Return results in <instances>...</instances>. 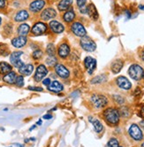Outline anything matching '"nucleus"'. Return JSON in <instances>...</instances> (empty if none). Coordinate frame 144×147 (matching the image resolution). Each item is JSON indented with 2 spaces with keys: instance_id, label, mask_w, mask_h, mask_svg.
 Masks as SVG:
<instances>
[{
  "instance_id": "f257e3e1",
  "label": "nucleus",
  "mask_w": 144,
  "mask_h": 147,
  "mask_svg": "<svg viewBox=\"0 0 144 147\" xmlns=\"http://www.w3.org/2000/svg\"><path fill=\"white\" fill-rule=\"evenodd\" d=\"M106 121L110 124L116 125L119 121V113L115 108H108L103 113Z\"/></svg>"
},
{
  "instance_id": "f03ea898",
  "label": "nucleus",
  "mask_w": 144,
  "mask_h": 147,
  "mask_svg": "<svg viewBox=\"0 0 144 147\" xmlns=\"http://www.w3.org/2000/svg\"><path fill=\"white\" fill-rule=\"evenodd\" d=\"M143 69L141 66L137 64H133L128 69V74L132 79L135 81H139L143 77Z\"/></svg>"
},
{
  "instance_id": "7ed1b4c3",
  "label": "nucleus",
  "mask_w": 144,
  "mask_h": 147,
  "mask_svg": "<svg viewBox=\"0 0 144 147\" xmlns=\"http://www.w3.org/2000/svg\"><path fill=\"white\" fill-rule=\"evenodd\" d=\"M81 46L83 50L87 52H94L97 49V44L94 42L93 40H91L89 36H83L81 39Z\"/></svg>"
},
{
  "instance_id": "20e7f679",
  "label": "nucleus",
  "mask_w": 144,
  "mask_h": 147,
  "mask_svg": "<svg viewBox=\"0 0 144 147\" xmlns=\"http://www.w3.org/2000/svg\"><path fill=\"white\" fill-rule=\"evenodd\" d=\"M91 101L97 108H102L105 107L108 103L106 97L103 95H93V97H91Z\"/></svg>"
},
{
  "instance_id": "39448f33",
  "label": "nucleus",
  "mask_w": 144,
  "mask_h": 147,
  "mask_svg": "<svg viewBox=\"0 0 144 147\" xmlns=\"http://www.w3.org/2000/svg\"><path fill=\"white\" fill-rule=\"evenodd\" d=\"M71 30L77 36L83 37V36H86V29L83 27L82 24L80 23V22L73 23V25H72V27H71Z\"/></svg>"
},
{
  "instance_id": "423d86ee",
  "label": "nucleus",
  "mask_w": 144,
  "mask_h": 147,
  "mask_svg": "<svg viewBox=\"0 0 144 147\" xmlns=\"http://www.w3.org/2000/svg\"><path fill=\"white\" fill-rule=\"evenodd\" d=\"M22 52H14L11 54L10 56V61L13 65L15 68H20L21 67L24 66V62L20 60V57L22 55Z\"/></svg>"
},
{
  "instance_id": "0eeeda50",
  "label": "nucleus",
  "mask_w": 144,
  "mask_h": 147,
  "mask_svg": "<svg viewBox=\"0 0 144 147\" xmlns=\"http://www.w3.org/2000/svg\"><path fill=\"white\" fill-rule=\"evenodd\" d=\"M47 31V26L43 22H36L31 29L32 34L35 36H41Z\"/></svg>"
},
{
  "instance_id": "6e6552de",
  "label": "nucleus",
  "mask_w": 144,
  "mask_h": 147,
  "mask_svg": "<svg viewBox=\"0 0 144 147\" xmlns=\"http://www.w3.org/2000/svg\"><path fill=\"white\" fill-rule=\"evenodd\" d=\"M48 75V69L46 68V67L44 65H40V66L37 67L36 74H35V81H42L46 75Z\"/></svg>"
},
{
  "instance_id": "1a4fd4ad",
  "label": "nucleus",
  "mask_w": 144,
  "mask_h": 147,
  "mask_svg": "<svg viewBox=\"0 0 144 147\" xmlns=\"http://www.w3.org/2000/svg\"><path fill=\"white\" fill-rule=\"evenodd\" d=\"M84 65L86 69L87 70V73L91 75L95 69V68H97V60L92 58V57H87L84 60Z\"/></svg>"
},
{
  "instance_id": "9d476101",
  "label": "nucleus",
  "mask_w": 144,
  "mask_h": 147,
  "mask_svg": "<svg viewBox=\"0 0 144 147\" xmlns=\"http://www.w3.org/2000/svg\"><path fill=\"white\" fill-rule=\"evenodd\" d=\"M129 135L133 138L134 140H141L142 139V132L140 128L136 124H133L129 128Z\"/></svg>"
},
{
  "instance_id": "9b49d317",
  "label": "nucleus",
  "mask_w": 144,
  "mask_h": 147,
  "mask_svg": "<svg viewBox=\"0 0 144 147\" xmlns=\"http://www.w3.org/2000/svg\"><path fill=\"white\" fill-rule=\"evenodd\" d=\"M55 71L57 73V75L61 77V78H67L70 75V72L69 70L64 66L62 64H57L55 66Z\"/></svg>"
},
{
  "instance_id": "f8f14e48",
  "label": "nucleus",
  "mask_w": 144,
  "mask_h": 147,
  "mask_svg": "<svg viewBox=\"0 0 144 147\" xmlns=\"http://www.w3.org/2000/svg\"><path fill=\"white\" fill-rule=\"evenodd\" d=\"M44 5H45L44 0H35V1H33L30 4L29 9L33 13H38L43 9Z\"/></svg>"
},
{
  "instance_id": "ddd939ff",
  "label": "nucleus",
  "mask_w": 144,
  "mask_h": 147,
  "mask_svg": "<svg viewBox=\"0 0 144 147\" xmlns=\"http://www.w3.org/2000/svg\"><path fill=\"white\" fill-rule=\"evenodd\" d=\"M117 84L119 88H121L123 89H130L132 87V83L125 76H119L117 79Z\"/></svg>"
},
{
  "instance_id": "4468645a",
  "label": "nucleus",
  "mask_w": 144,
  "mask_h": 147,
  "mask_svg": "<svg viewBox=\"0 0 144 147\" xmlns=\"http://www.w3.org/2000/svg\"><path fill=\"white\" fill-rule=\"evenodd\" d=\"M57 13L53 9V8H47V9L43 10V12L41 14V18L43 21H49L51 19H53L56 17Z\"/></svg>"
},
{
  "instance_id": "2eb2a0df",
  "label": "nucleus",
  "mask_w": 144,
  "mask_h": 147,
  "mask_svg": "<svg viewBox=\"0 0 144 147\" xmlns=\"http://www.w3.org/2000/svg\"><path fill=\"white\" fill-rule=\"evenodd\" d=\"M49 25H50V28H51V31L54 32V33L60 34L64 30H65V27H64L60 22H59L57 21H51Z\"/></svg>"
},
{
  "instance_id": "dca6fc26",
  "label": "nucleus",
  "mask_w": 144,
  "mask_h": 147,
  "mask_svg": "<svg viewBox=\"0 0 144 147\" xmlns=\"http://www.w3.org/2000/svg\"><path fill=\"white\" fill-rule=\"evenodd\" d=\"M59 56L62 59H66L70 53V47L67 44H62L59 45L58 50Z\"/></svg>"
},
{
  "instance_id": "f3484780",
  "label": "nucleus",
  "mask_w": 144,
  "mask_h": 147,
  "mask_svg": "<svg viewBox=\"0 0 144 147\" xmlns=\"http://www.w3.org/2000/svg\"><path fill=\"white\" fill-rule=\"evenodd\" d=\"M27 44V37L26 36H18L12 40V44L15 48H21Z\"/></svg>"
},
{
  "instance_id": "a211bd4d",
  "label": "nucleus",
  "mask_w": 144,
  "mask_h": 147,
  "mask_svg": "<svg viewBox=\"0 0 144 147\" xmlns=\"http://www.w3.org/2000/svg\"><path fill=\"white\" fill-rule=\"evenodd\" d=\"M48 89L49 91H52V92H60L61 91H63V85L58 81H53L52 83L48 86Z\"/></svg>"
},
{
  "instance_id": "6ab92c4d",
  "label": "nucleus",
  "mask_w": 144,
  "mask_h": 147,
  "mask_svg": "<svg viewBox=\"0 0 144 147\" xmlns=\"http://www.w3.org/2000/svg\"><path fill=\"white\" fill-rule=\"evenodd\" d=\"M87 13L89 15V17H91L93 20H97L98 19V13L97 11L94 4H90L89 6L87 7Z\"/></svg>"
},
{
  "instance_id": "aec40b11",
  "label": "nucleus",
  "mask_w": 144,
  "mask_h": 147,
  "mask_svg": "<svg viewBox=\"0 0 144 147\" xmlns=\"http://www.w3.org/2000/svg\"><path fill=\"white\" fill-rule=\"evenodd\" d=\"M33 71H34V66L31 64L24 65L23 67L19 68V72L21 75H30L31 74L33 73Z\"/></svg>"
},
{
  "instance_id": "412c9836",
  "label": "nucleus",
  "mask_w": 144,
  "mask_h": 147,
  "mask_svg": "<svg viewBox=\"0 0 144 147\" xmlns=\"http://www.w3.org/2000/svg\"><path fill=\"white\" fill-rule=\"evenodd\" d=\"M16 78H17V76H16V73L11 71L8 74H6V75L3 77V81H5V83H6L12 84V83H15Z\"/></svg>"
},
{
  "instance_id": "4be33fe9",
  "label": "nucleus",
  "mask_w": 144,
  "mask_h": 147,
  "mask_svg": "<svg viewBox=\"0 0 144 147\" xmlns=\"http://www.w3.org/2000/svg\"><path fill=\"white\" fill-rule=\"evenodd\" d=\"M28 17H29L28 13L26 10H21V11H20V12H18L17 13H16L14 20H15V21H17V22L24 21H26Z\"/></svg>"
},
{
  "instance_id": "5701e85b",
  "label": "nucleus",
  "mask_w": 144,
  "mask_h": 147,
  "mask_svg": "<svg viewBox=\"0 0 144 147\" xmlns=\"http://www.w3.org/2000/svg\"><path fill=\"white\" fill-rule=\"evenodd\" d=\"M123 61L120 60H115L112 64H111V71L113 72V74H118L120 72V70L123 68Z\"/></svg>"
},
{
  "instance_id": "b1692460",
  "label": "nucleus",
  "mask_w": 144,
  "mask_h": 147,
  "mask_svg": "<svg viewBox=\"0 0 144 147\" xmlns=\"http://www.w3.org/2000/svg\"><path fill=\"white\" fill-rule=\"evenodd\" d=\"M75 16L76 15H75L74 11L73 9H70V10H68L65 14L63 15V19L66 23H70V22H72L75 19Z\"/></svg>"
},
{
  "instance_id": "393cba45",
  "label": "nucleus",
  "mask_w": 144,
  "mask_h": 147,
  "mask_svg": "<svg viewBox=\"0 0 144 147\" xmlns=\"http://www.w3.org/2000/svg\"><path fill=\"white\" fill-rule=\"evenodd\" d=\"M29 29H30V27L28 24L23 23L18 28V34L21 36H26L28 34Z\"/></svg>"
},
{
  "instance_id": "a878e982",
  "label": "nucleus",
  "mask_w": 144,
  "mask_h": 147,
  "mask_svg": "<svg viewBox=\"0 0 144 147\" xmlns=\"http://www.w3.org/2000/svg\"><path fill=\"white\" fill-rule=\"evenodd\" d=\"M73 3V0H61L60 3L58 5L59 11H66L70 7V5Z\"/></svg>"
},
{
  "instance_id": "bb28decb",
  "label": "nucleus",
  "mask_w": 144,
  "mask_h": 147,
  "mask_svg": "<svg viewBox=\"0 0 144 147\" xmlns=\"http://www.w3.org/2000/svg\"><path fill=\"white\" fill-rule=\"evenodd\" d=\"M12 66L10 64H8L6 62H1L0 63V74H8L9 72L12 71Z\"/></svg>"
},
{
  "instance_id": "cd10ccee",
  "label": "nucleus",
  "mask_w": 144,
  "mask_h": 147,
  "mask_svg": "<svg viewBox=\"0 0 144 147\" xmlns=\"http://www.w3.org/2000/svg\"><path fill=\"white\" fill-rule=\"evenodd\" d=\"M89 120L92 121V124H93V126H94V128H95V132H97V133H100L102 130H103V125H102V123L101 122L98 121V120H92V118H89Z\"/></svg>"
},
{
  "instance_id": "c85d7f7f",
  "label": "nucleus",
  "mask_w": 144,
  "mask_h": 147,
  "mask_svg": "<svg viewBox=\"0 0 144 147\" xmlns=\"http://www.w3.org/2000/svg\"><path fill=\"white\" fill-rule=\"evenodd\" d=\"M107 80V76L105 75H100L95 76L94 79H92L91 83H101L103 81H105Z\"/></svg>"
},
{
  "instance_id": "c756f323",
  "label": "nucleus",
  "mask_w": 144,
  "mask_h": 147,
  "mask_svg": "<svg viewBox=\"0 0 144 147\" xmlns=\"http://www.w3.org/2000/svg\"><path fill=\"white\" fill-rule=\"evenodd\" d=\"M46 52H47V53L49 54L50 56H54L55 55V52H56L55 46L52 44H48L47 45V48H46Z\"/></svg>"
},
{
  "instance_id": "7c9ffc66",
  "label": "nucleus",
  "mask_w": 144,
  "mask_h": 147,
  "mask_svg": "<svg viewBox=\"0 0 144 147\" xmlns=\"http://www.w3.org/2000/svg\"><path fill=\"white\" fill-rule=\"evenodd\" d=\"M46 64L48 65V66L52 67V66H54V65L57 64V59H56L54 56H50L49 58L46 60Z\"/></svg>"
},
{
  "instance_id": "2f4dec72",
  "label": "nucleus",
  "mask_w": 144,
  "mask_h": 147,
  "mask_svg": "<svg viewBox=\"0 0 144 147\" xmlns=\"http://www.w3.org/2000/svg\"><path fill=\"white\" fill-rule=\"evenodd\" d=\"M106 147H118V141L116 138H111V139L108 142Z\"/></svg>"
},
{
  "instance_id": "473e14b6",
  "label": "nucleus",
  "mask_w": 144,
  "mask_h": 147,
  "mask_svg": "<svg viewBox=\"0 0 144 147\" xmlns=\"http://www.w3.org/2000/svg\"><path fill=\"white\" fill-rule=\"evenodd\" d=\"M15 83L18 87H23L24 86V78L22 75H19L16 78V81H15Z\"/></svg>"
},
{
  "instance_id": "72a5a7b5",
  "label": "nucleus",
  "mask_w": 144,
  "mask_h": 147,
  "mask_svg": "<svg viewBox=\"0 0 144 147\" xmlns=\"http://www.w3.org/2000/svg\"><path fill=\"white\" fill-rule=\"evenodd\" d=\"M42 56H43V52L41 50H36L32 54V57L35 60H39L40 58H42Z\"/></svg>"
},
{
  "instance_id": "f704fd0d",
  "label": "nucleus",
  "mask_w": 144,
  "mask_h": 147,
  "mask_svg": "<svg viewBox=\"0 0 144 147\" xmlns=\"http://www.w3.org/2000/svg\"><path fill=\"white\" fill-rule=\"evenodd\" d=\"M113 97H114V99L116 100L117 103H118V104H123L124 103V99L122 97L118 96V95H115Z\"/></svg>"
},
{
  "instance_id": "c9c22d12",
  "label": "nucleus",
  "mask_w": 144,
  "mask_h": 147,
  "mask_svg": "<svg viewBox=\"0 0 144 147\" xmlns=\"http://www.w3.org/2000/svg\"><path fill=\"white\" fill-rule=\"evenodd\" d=\"M30 91H43V89L41 87H28Z\"/></svg>"
},
{
  "instance_id": "e433bc0d",
  "label": "nucleus",
  "mask_w": 144,
  "mask_h": 147,
  "mask_svg": "<svg viewBox=\"0 0 144 147\" xmlns=\"http://www.w3.org/2000/svg\"><path fill=\"white\" fill-rule=\"evenodd\" d=\"M43 85H45V86H49L51 83V79H49V78H45L43 81Z\"/></svg>"
},
{
  "instance_id": "4c0bfd02",
  "label": "nucleus",
  "mask_w": 144,
  "mask_h": 147,
  "mask_svg": "<svg viewBox=\"0 0 144 147\" xmlns=\"http://www.w3.org/2000/svg\"><path fill=\"white\" fill-rule=\"evenodd\" d=\"M86 1H87V0H77V5L79 7H82V6H83L85 5Z\"/></svg>"
},
{
  "instance_id": "58836bf2",
  "label": "nucleus",
  "mask_w": 144,
  "mask_h": 147,
  "mask_svg": "<svg viewBox=\"0 0 144 147\" xmlns=\"http://www.w3.org/2000/svg\"><path fill=\"white\" fill-rule=\"evenodd\" d=\"M6 51V46L5 44H0V54H3Z\"/></svg>"
},
{
  "instance_id": "ea45409f",
  "label": "nucleus",
  "mask_w": 144,
  "mask_h": 147,
  "mask_svg": "<svg viewBox=\"0 0 144 147\" xmlns=\"http://www.w3.org/2000/svg\"><path fill=\"white\" fill-rule=\"evenodd\" d=\"M140 117L144 118V104L142 105V107L141 108V111H140Z\"/></svg>"
},
{
  "instance_id": "a19ab883",
  "label": "nucleus",
  "mask_w": 144,
  "mask_h": 147,
  "mask_svg": "<svg viewBox=\"0 0 144 147\" xmlns=\"http://www.w3.org/2000/svg\"><path fill=\"white\" fill-rule=\"evenodd\" d=\"M5 5V0H0V8H3Z\"/></svg>"
},
{
  "instance_id": "79ce46f5",
  "label": "nucleus",
  "mask_w": 144,
  "mask_h": 147,
  "mask_svg": "<svg viewBox=\"0 0 144 147\" xmlns=\"http://www.w3.org/2000/svg\"><path fill=\"white\" fill-rule=\"evenodd\" d=\"M51 118H52V115H51V114H45L43 116V119H46V120H50Z\"/></svg>"
},
{
  "instance_id": "37998d69",
  "label": "nucleus",
  "mask_w": 144,
  "mask_h": 147,
  "mask_svg": "<svg viewBox=\"0 0 144 147\" xmlns=\"http://www.w3.org/2000/svg\"><path fill=\"white\" fill-rule=\"evenodd\" d=\"M140 125H141V127L144 129V121H141L140 122Z\"/></svg>"
},
{
  "instance_id": "c03bdc74",
  "label": "nucleus",
  "mask_w": 144,
  "mask_h": 147,
  "mask_svg": "<svg viewBox=\"0 0 144 147\" xmlns=\"http://www.w3.org/2000/svg\"><path fill=\"white\" fill-rule=\"evenodd\" d=\"M37 125H42V121L41 120L37 121Z\"/></svg>"
},
{
  "instance_id": "a18cd8bd",
  "label": "nucleus",
  "mask_w": 144,
  "mask_h": 147,
  "mask_svg": "<svg viewBox=\"0 0 144 147\" xmlns=\"http://www.w3.org/2000/svg\"><path fill=\"white\" fill-rule=\"evenodd\" d=\"M139 8H140V9H141V10H144V5H140Z\"/></svg>"
},
{
  "instance_id": "49530a36",
  "label": "nucleus",
  "mask_w": 144,
  "mask_h": 147,
  "mask_svg": "<svg viewBox=\"0 0 144 147\" xmlns=\"http://www.w3.org/2000/svg\"><path fill=\"white\" fill-rule=\"evenodd\" d=\"M141 59H142V60L144 61V52H143L142 54H141Z\"/></svg>"
},
{
  "instance_id": "de8ad7c7",
  "label": "nucleus",
  "mask_w": 144,
  "mask_h": 147,
  "mask_svg": "<svg viewBox=\"0 0 144 147\" xmlns=\"http://www.w3.org/2000/svg\"><path fill=\"white\" fill-rule=\"evenodd\" d=\"M1 21H2V20H1V18H0V25H1Z\"/></svg>"
},
{
  "instance_id": "09e8293b",
  "label": "nucleus",
  "mask_w": 144,
  "mask_h": 147,
  "mask_svg": "<svg viewBox=\"0 0 144 147\" xmlns=\"http://www.w3.org/2000/svg\"><path fill=\"white\" fill-rule=\"evenodd\" d=\"M141 147H144V143L142 144V145H141Z\"/></svg>"
},
{
  "instance_id": "8fccbe9b",
  "label": "nucleus",
  "mask_w": 144,
  "mask_h": 147,
  "mask_svg": "<svg viewBox=\"0 0 144 147\" xmlns=\"http://www.w3.org/2000/svg\"><path fill=\"white\" fill-rule=\"evenodd\" d=\"M143 78H144V73H143Z\"/></svg>"
}]
</instances>
